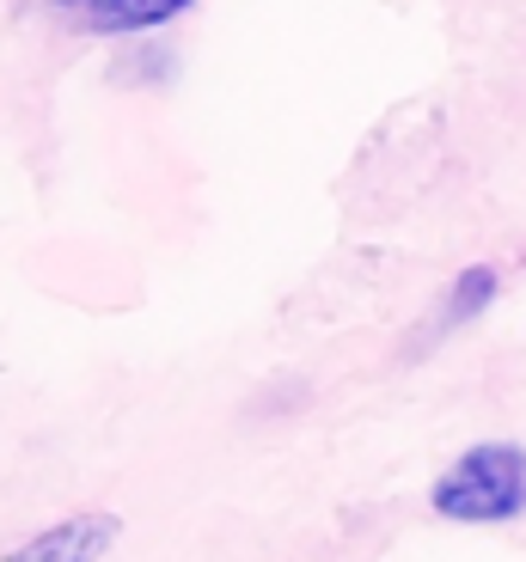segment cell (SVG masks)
Instances as JSON below:
<instances>
[{
  "instance_id": "cell-1",
  "label": "cell",
  "mask_w": 526,
  "mask_h": 562,
  "mask_svg": "<svg viewBox=\"0 0 526 562\" xmlns=\"http://www.w3.org/2000/svg\"><path fill=\"white\" fill-rule=\"evenodd\" d=\"M428 507L459 526L521 520L526 514V447H514V440H478V447H466L435 477Z\"/></svg>"
},
{
  "instance_id": "cell-2",
  "label": "cell",
  "mask_w": 526,
  "mask_h": 562,
  "mask_svg": "<svg viewBox=\"0 0 526 562\" xmlns=\"http://www.w3.org/2000/svg\"><path fill=\"white\" fill-rule=\"evenodd\" d=\"M116 538H123V520L99 507V514H68V520L19 538L0 562H104L116 550Z\"/></svg>"
},
{
  "instance_id": "cell-3",
  "label": "cell",
  "mask_w": 526,
  "mask_h": 562,
  "mask_svg": "<svg viewBox=\"0 0 526 562\" xmlns=\"http://www.w3.org/2000/svg\"><path fill=\"white\" fill-rule=\"evenodd\" d=\"M43 7L86 37H142V31L184 19L197 0H43Z\"/></svg>"
}]
</instances>
